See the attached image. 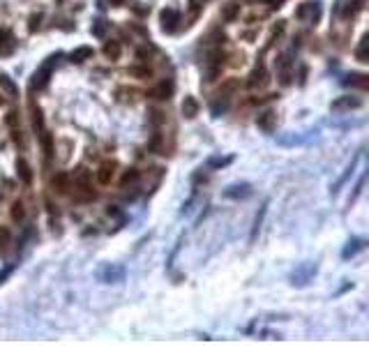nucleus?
<instances>
[{
	"mask_svg": "<svg viewBox=\"0 0 369 346\" xmlns=\"http://www.w3.org/2000/svg\"><path fill=\"white\" fill-rule=\"evenodd\" d=\"M58 58H60V53H55V55H51L49 60H46L44 65H42L39 69H37L35 74H32V88H37V90H42V88H46L49 86V78H51V74H53V67H55V63H58Z\"/></svg>",
	"mask_w": 369,
	"mask_h": 346,
	"instance_id": "nucleus-1",
	"label": "nucleus"
},
{
	"mask_svg": "<svg viewBox=\"0 0 369 346\" xmlns=\"http://www.w3.org/2000/svg\"><path fill=\"white\" fill-rule=\"evenodd\" d=\"M159 23H161V30L164 32H175L178 30V26H180V12L178 9H173V7L161 9Z\"/></svg>",
	"mask_w": 369,
	"mask_h": 346,
	"instance_id": "nucleus-2",
	"label": "nucleus"
},
{
	"mask_svg": "<svg viewBox=\"0 0 369 346\" xmlns=\"http://www.w3.org/2000/svg\"><path fill=\"white\" fill-rule=\"evenodd\" d=\"M173 90H175L173 81L164 78V81H159L157 86H152L150 90H148V97H150V99H159V101H164V99H171V97H173Z\"/></svg>",
	"mask_w": 369,
	"mask_h": 346,
	"instance_id": "nucleus-3",
	"label": "nucleus"
},
{
	"mask_svg": "<svg viewBox=\"0 0 369 346\" xmlns=\"http://www.w3.org/2000/svg\"><path fill=\"white\" fill-rule=\"evenodd\" d=\"M270 83V74H268V69L263 67V65H258V67H254V72L249 74L247 78V88H252V90H263V88Z\"/></svg>",
	"mask_w": 369,
	"mask_h": 346,
	"instance_id": "nucleus-4",
	"label": "nucleus"
},
{
	"mask_svg": "<svg viewBox=\"0 0 369 346\" xmlns=\"http://www.w3.org/2000/svg\"><path fill=\"white\" fill-rule=\"evenodd\" d=\"M362 106V99L355 95H344V97H337L335 101H332L330 109L332 111H353V109H360Z\"/></svg>",
	"mask_w": 369,
	"mask_h": 346,
	"instance_id": "nucleus-5",
	"label": "nucleus"
},
{
	"mask_svg": "<svg viewBox=\"0 0 369 346\" xmlns=\"http://www.w3.org/2000/svg\"><path fill=\"white\" fill-rule=\"evenodd\" d=\"M74 187H76L78 192H83V194H88V196H90V194H92V178H90V171L78 169L76 173H74Z\"/></svg>",
	"mask_w": 369,
	"mask_h": 346,
	"instance_id": "nucleus-6",
	"label": "nucleus"
},
{
	"mask_svg": "<svg viewBox=\"0 0 369 346\" xmlns=\"http://www.w3.org/2000/svg\"><path fill=\"white\" fill-rule=\"evenodd\" d=\"M115 169H118L115 161H104V164L99 166V171H97V182L99 185H111V180L115 178Z\"/></svg>",
	"mask_w": 369,
	"mask_h": 346,
	"instance_id": "nucleus-7",
	"label": "nucleus"
},
{
	"mask_svg": "<svg viewBox=\"0 0 369 346\" xmlns=\"http://www.w3.org/2000/svg\"><path fill=\"white\" fill-rule=\"evenodd\" d=\"M51 187L58 194H67L69 189H72V178H69L65 171H60V173H55L53 178H51Z\"/></svg>",
	"mask_w": 369,
	"mask_h": 346,
	"instance_id": "nucleus-8",
	"label": "nucleus"
},
{
	"mask_svg": "<svg viewBox=\"0 0 369 346\" xmlns=\"http://www.w3.org/2000/svg\"><path fill=\"white\" fill-rule=\"evenodd\" d=\"M275 123H277L275 111H263L261 115H256V125L263 129V132H272V129H275Z\"/></svg>",
	"mask_w": 369,
	"mask_h": 346,
	"instance_id": "nucleus-9",
	"label": "nucleus"
},
{
	"mask_svg": "<svg viewBox=\"0 0 369 346\" xmlns=\"http://www.w3.org/2000/svg\"><path fill=\"white\" fill-rule=\"evenodd\" d=\"M16 175L23 185H28V187L32 185V169L26 159H16Z\"/></svg>",
	"mask_w": 369,
	"mask_h": 346,
	"instance_id": "nucleus-10",
	"label": "nucleus"
},
{
	"mask_svg": "<svg viewBox=\"0 0 369 346\" xmlns=\"http://www.w3.org/2000/svg\"><path fill=\"white\" fill-rule=\"evenodd\" d=\"M127 74L134 78H138V81H146V78H152L155 72H152L150 65H132V67L127 69Z\"/></svg>",
	"mask_w": 369,
	"mask_h": 346,
	"instance_id": "nucleus-11",
	"label": "nucleus"
},
{
	"mask_svg": "<svg viewBox=\"0 0 369 346\" xmlns=\"http://www.w3.org/2000/svg\"><path fill=\"white\" fill-rule=\"evenodd\" d=\"M104 55L109 60H118L120 55H122V46H120V42H115V39L104 42Z\"/></svg>",
	"mask_w": 369,
	"mask_h": 346,
	"instance_id": "nucleus-12",
	"label": "nucleus"
},
{
	"mask_svg": "<svg viewBox=\"0 0 369 346\" xmlns=\"http://www.w3.org/2000/svg\"><path fill=\"white\" fill-rule=\"evenodd\" d=\"M92 55H95V51L90 49V46H78V49L72 51V63H86V60H92Z\"/></svg>",
	"mask_w": 369,
	"mask_h": 346,
	"instance_id": "nucleus-13",
	"label": "nucleus"
},
{
	"mask_svg": "<svg viewBox=\"0 0 369 346\" xmlns=\"http://www.w3.org/2000/svg\"><path fill=\"white\" fill-rule=\"evenodd\" d=\"M148 150L150 152H157V155H166L164 152V134L161 132H155L148 141Z\"/></svg>",
	"mask_w": 369,
	"mask_h": 346,
	"instance_id": "nucleus-14",
	"label": "nucleus"
},
{
	"mask_svg": "<svg viewBox=\"0 0 369 346\" xmlns=\"http://www.w3.org/2000/svg\"><path fill=\"white\" fill-rule=\"evenodd\" d=\"M249 194H252V187H249V185H233L231 189H226L224 192V196H229V198H247Z\"/></svg>",
	"mask_w": 369,
	"mask_h": 346,
	"instance_id": "nucleus-15",
	"label": "nucleus"
},
{
	"mask_svg": "<svg viewBox=\"0 0 369 346\" xmlns=\"http://www.w3.org/2000/svg\"><path fill=\"white\" fill-rule=\"evenodd\" d=\"M39 141H42V150H44V157L46 159H51L55 152V146H53V136H51V132H42L39 134Z\"/></svg>",
	"mask_w": 369,
	"mask_h": 346,
	"instance_id": "nucleus-16",
	"label": "nucleus"
},
{
	"mask_svg": "<svg viewBox=\"0 0 369 346\" xmlns=\"http://www.w3.org/2000/svg\"><path fill=\"white\" fill-rule=\"evenodd\" d=\"M362 7H364V0H348V3H346V7H344V12H341V16H344V18H353L358 12H362Z\"/></svg>",
	"mask_w": 369,
	"mask_h": 346,
	"instance_id": "nucleus-17",
	"label": "nucleus"
},
{
	"mask_svg": "<svg viewBox=\"0 0 369 346\" xmlns=\"http://www.w3.org/2000/svg\"><path fill=\"white\" fill-rule=\"evenodd\" d=\"M182 115H184V118H196V115H198V101L194 99V97H184Z\"/></svg>",
	"mask_w": 369,
	"mask_h": 346,
	"instance_id": "nucleus-18",
	"label": "nucleus"
},
{
	"mask_svg": "<svg viewBox=\"0 0 369 346\" xmlns=\"http://www.w3.org/2000/svg\"><path fill=\"white\" fill-rule=\"evenodd\" d=\"M30 111H32V129H35V134H42L44 132V115H42V109L30 104Z\"/></svg>",
	"mask_w": 369,
	"mask_h": 346,
	"instance_id": "nucleus-19",
	"label": "nucleus"
},
{
	"mask_svg": "<svg viewBox=\"0 0 369 346\" xmlns=\"http://www.w3.org/2000/svg\"><path fill=\"white\" fill-rule=\"evenodd\" d=\"M291 67H293V53L284 51V53L277 58V72H291Z\"/></svg>",
	"mask_w": 369,
	"mask_h": 346,
	"instance_id": "nucleus-20",
	"label": "nucleus"
},
{
	"mask_svg": "<svg viewBox=\"0 0 369 346\" xmlns=\"http://www.w3.org/2000/svg\"><path fill=\"white\" fill-rule=\"evenodd\" d=\"M344 86H358V88H362V90H367L369 81L364 74H351V76L344 78Z\"/></svg>",
	"mask_w": 369,
	"mask_h": 346,
	"instance_id": "nucleus-21",
	"label": "nucleus"
},
{
	"mask_svg": "<svg viewBox=\"0 0 369 346\" xmlns=\"http://www.w3.org/2000/svg\"><path fill=\"white\" fill-rule=\"evenodd\" d=\"M12 49H14V39L9 35V30H0V55L9 53Z\"/></svg>",
	"mask_w": 369,
	"mask_h": 346,
	"instance_id": "nucleus-22",
	"label": "nucleus"
},
{
	"mask_svg": "<svg viewBox=\"0 0 369 346\" xmlns=\"http://www.w3.org/2000/svg\"><path fill=\"white\" fill-rule=\"evenodd\" d=\"M238 12H240V5L229 3V5H224V9H221V18H224V21H235Z\"/></svg>",
	"mask_w": 369,
	"mask_h": 346,
	"instance_id": "nucleus-23",
	"label": "nucleus"
},
{
	"mask_svg": "<svg viewBox=\"0 0 369 346\" xmlns=\"http://www.w3.org/2000/svg\"><path fill=\"white\" fill-rule=\"evenodd\" d=\"M0 88H3L5 92H7L9 97H18V90H16V86L12 83V78L7 76V74H0Z\"/></svg>",
	"mask_w": 369,
	"mask_h": 346,
	"instance_id": "nucleus-24",
	"label": "nucleus"
},
{
	"mask_svg": "<svg viewBox=\"0 0 369 346\" xmlns=\"http://www.w3.org/2000/svg\"><path fill=\"white\" fill-rule=\"evenodd\" d=\"M106 30H109V23L104 21V18H97L95 23H92V28H90V32H92V37H99V39H104V35H106Z\"/></svg>",
	"mask_w": 369,
	"mask_h": 346,
	"instance_id": "nucleus-25",
	"label": "nucleus"
},
{
	"mask_svg": "<svg viewBox=\"0 0 369 346\" xmlns=\"http://www.w3.org/2000/svg\"><path fill=\"white\" fill-rule=\"evenodd\" d=\"M12 219L14 221H23L26 219V206H23V201H14L12 203Z\"/></svg>",
	"mask_w": 369,
	"mask_h": 346,
	"instance_id": "nucleus-26",
	"label": "nucleus"
},
{
	"mask_svg": "<svg viewBox=\"0 0 369 346\" xmlns=\"http://www.w3.org/2000/svg\"><path fill=\"white\" fill-rule=\"evenodd\" d=\"M138 178H141V173H138L136 169H129V171H125V173H122V178H120V185H122V187H127V185H134V182H136Z\"/></svg>",
	"mask_w": 369,
	"mask_h": 346,
	"instance_id": "nucleus-27",
	"label": "nucleus"
},
{
	"mask_svg": "<svg viewBox=\"0 0 369 346\" xmlns=\"http://www.w3.org/2000/svg\"><path fill=\"white\" fill-rule=\"evenodd\" d=\"M231 161H233V157H215V159L208 161V166L210 169H221V166H229Z\"/></svg>",
	"mask_w": 369,
	"mask_h": 346,
	"instance_id": "nucleus-28",
	"label": "nucleus"
},
{
	"mask_svg": "<svg viewBox=\"0 0 369 346\" xmlns=\"http://www.w3.org/2000/svg\"><path fill=\"white\" fill-rule=\"evenodd\" d=\"M152 53H155V49H152V46H141V49H136V58L141 60V63H148Z\"/></svg>",
	"mask_w": 369,
	"mask_h": 346,
	"instance_id": "nucleus-29",
	"label": "nucleus"
},
{
	"mask_svg": "<svg viewBox=\"0 0 369 346\" xmlns=\"http://www.w3.org/2000/svg\"><path fill=\"white\" fill-rule=\"evenodd\" d=\"M150 123H152V125L166 123V113H164V111H159V109H152V111H150Z\"/></svg>",
	"mask_w": 369,
	"mask_h": 346,
	"instance_id": "nucleus-30",
	"label": "nucleus"
},
{
	"mask_svg": "<svg viewBox=\"0 0 369 346\" xmlns=\"http://www.w3.org/2000/svg\"><path fill=\"white\" fill-rule=\"evenodd\" d=\"M226 109H229V99H226V97H224V99H217L215 104H212V113H215V115H221Z\"/></svg>",
	"mask_w": 369,
	"mask_h": 346,
	"instance_id": "nucleus-31",
	"label": "nucleus"
},
{
	"mask_svg": "<svg viewBox=\"0 0 369 346\" xmlns=\"http://www.w3.org/2000/svg\"><path fill=\"white\" fill-rule=\"evenodd\" d=\"M351 245H353V247H346V249H344V258L353 256V254H358L360 249L364 247V245H362V240H353V242H351Z\"/></svg>",
	"mask_w": 369,
	"mask_h": 346,
	"instance_id": "nucleus-32",
	"label": "nucleus"
},
{
	"mask_svg": "<svg viewBox=\"0 0 369 346\" xmlns=\"http://www.w3.org/2000/svg\"><path fill=\"white\" fill-rule=\"evenodd\" d=\"M355 55H358L360 63H367V39H364V37H362V42H360V46H358V51H355Z\"/></svg>",
	"mask_w": 369,
	"mask_h": 346,
	"instance_id": "nucleus-33",
	"label": "nucleus"
},
{
	"mask_svg": "<svg viewBox=\"0 0 369 346\" xmlns=\"http://www.w3.org/2000/svg\"><path fill=\"white\" fill-rule=\"evenodd\" d=\"M9 134H12V141L16 143L18 148H23V134H21V129H18V127H9Z\"/></svg>",
	"mask_w": 369,
	"mask_h": 346,
	"instance_id": "nucleus-34",
	"label": "nucleus"
},
{
	"mask_svg": "<svg viewBox=\"0 0 369 346\" xmlns=\"http://www.w3.org/2000/svg\"><path fill=\"white\" fill-rule=\"evenodd\" d=\"M208 39H210L212 44H217V46H219V44H224L226 35H224V32H221V30H212V32H210V37H208Z\"/></svg>",
	"mask_w": 369,
	"mask_h": 346,
	"instance_id": "nucleus-35",
	"label": "nucleus"
},
{
	"mask_svg": "<svg viewBox=\"0 0 369 346\" xmlns=\"http://www.w3.org/2000/svg\"><path fill=\"white\" fill-rule=\"evenodd\" d=\"M5 123H7V127H16L18 125V111H9L7 118H5Z\"/></svg>",
	"mask_w": 369,
	"mask_h": 346,
	"instance_id": "nucleus-36",
	"label": "nucleus"
},
{
	"mask_svg": "<svg viewBox=\"0 0 369 346\" xmlns=\"http://www.w3.org/2000/svg\"><path fill=\"white\" fill-rule=\"evenodd\" d=\"M7 245H9V231L3 229V231H0V249L5 252V249H7Z\"/></svg>",
	"mask_w": 369,
	"mask_h": 346,
	"instance_id": "nucleus-37",
	"label": "nucleus"
},
{
	"mask_svg": "<svg viewBox=\"0 0 369 346\" xmlns=\"http://www.w3.org/2000/svg\"><path fill=\"white\" fill-rule=\"evenodd\" d=\"M39 21H42V14H32V16H30V26H28V28H30V32H35L37 28H39Z\"/></svg>",
	"mask_w": 369,
	"mask_h": 346,
	"instance_id": "nucleus-38",
	"label": "nucleus"
},
{
	"mask_svg": "<svg viewBox=\"0 0 369 346\" xmlns=\"http://www.w3.org/2000/svg\"><path fill=\"white\" fill-rule=\"evenodd\" d=\"M235 88H238V81H235V78H231V81H226L224 86H221V92H233Z\"/></svg>",
	"mask_w": 369,
	"mask_h": 346,
	"instance_id": "nucleus-39",
	"label": "nucleus"
},
{
	"mask_svg": "<svg viewBox=\"0 0 369 346\" xmlns=\"http://www.w3.org/2000/svg\"><path fill=\"white\" fill-rule=\"evenodd\" d=\"M104 277H109V279H120L122 277V270H111V268H106V272H104Z\"/></svg>",
	"mask_w": 369,
	"mask_h": 346,
	"instance_id": "nucleus-40",
	"label": "nucleus"
},
{
	"mask_svg": "<svg viewBox=\"0 0 369 346\" xmlns=\"http://www.w3.org/2000/svg\"><path fill=\"white\" fill-rule=\"evenodd\" d=\"M203 3H206V0H189V9H192L194 14H198L203 7Z\"/></svg>",
	"mask_w": 369,
	"mask_h": 346,
	"instance_id": "nucleus-41",
	"label": "nucleus"
},
{
	"mask_svg": "<svg viewBox=\"0 0 369 346\" xmlns=\"http://www.w3.org/2000/svg\"><path fill=\"white\" fill-rule=\"evenodd\" d=\"M277 95H265V97H252V104H263V101H270L275 99Z\"/></svg>",
	"mask_w": 369,
	"mask_h": 346,
	"instance_id": "nucleus-42",
	"label": "nucleus"
},
{
	"mask_svg": "<svg viewBox=\"0 0 369 346\" xmlns=\"http://www.w3.org/2000/svg\"><path fill=\"white\" fill-rule=\"evenodd\" d=\"M12 270H14V266H7L3 272H0V284H3V281L7 279V277H9V272H12Z\"/></svg>",
	"mask_w": 369,
	"mask_h": 346,
	"instance_id": "nucleus-43",
	"label": "nucleus"
},
{
	"mask_svg": "<svg viewBox=\"0 0 369 346\" xmlns=\"http://www.w3.org/2000/svg\"><path fill=\"white\" fill-rule=\"evenodd\" d=\"M281 3H284V0H268V5H270V9H277V7H281Z\"/></svg>",
	"mask_w": 369,
	"mask_h": 346,
	"instance_id": "nucleus-44",
	"label": "nucleus"
},
{
	"mask_svg": "<svg viewBox=\"0 0 369 346\" xmlns=\"http://www.w3.org/2000/svg\"><path fill=\"white\" fill-rule=\"evenodd\" d=\"M106 215H118V208H115V206H109V208H106Z\"/></svg>",
	"mask_w": 369,
	"mask_h": 346,
	"instance_id": "nucleus-45",
	"label": "nucleus"
},
{
	"mask_svg": "<svg viewBox=\"0 0 369 346\" xmlns=\"http://www.w3.org/2000/svg\"><path fill=\"white\" fill-rule=\"evenodd\" d=\"M111 3H113V5H122L125 0H111Z\"/></svg>",
	"mask_w": 369,
	"mask_h": 346,
	"instance_id": "nucleus-46",
	"label": "nucleus"
},
{
	"mask_svg": "<svg viewBox=\"0 0 369 346\" xmlns=\"http://www.w3.org/2000/svg\"><path fill=\"white\" fill-rule=\"evenodd\" d=\"M0 106H5V97L3 95H0Z\"/></svg>",
	"mask_w": 369,
	"mask_h": 346,
	"instance_id": "nucleus-47",
	"label": "nucleus"
},
{
	"mask_svg": "<svg viewBox=\"0 0 369 346\" xmlns=\"http://www.w3.org/2000/svg\"><path fill=\"white\" fill-rule=\"evenodd\" d=\"M252 3H254V0H252Z\"/></svg>",
	"mask_w": 369,
	"mask_h": 346,
	"instance_id": "nucleus-48",
	"label": "nucleus"
}]
</instances>
